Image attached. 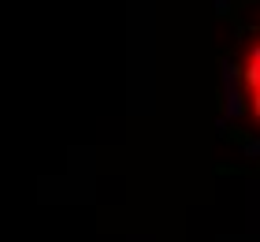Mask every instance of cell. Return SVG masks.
Instances as JSON below:
<instances>
[{
	"mask_svg": "<svg viewBox=\"0 0 260 242\" xmlns=\"http://www.w3.org/2000/svg\"><path fill=\"white\" fill-rule=\"evenodd\" d=\"M234 82H238V104H242L245 119L253 127H260V26L242 45L238 67H234Z\"/></svg>",
	"mask_w": 260,
	"mask_h": 242,
	"instance_id": "1",
	"label": "cell"
}]
</instances>
